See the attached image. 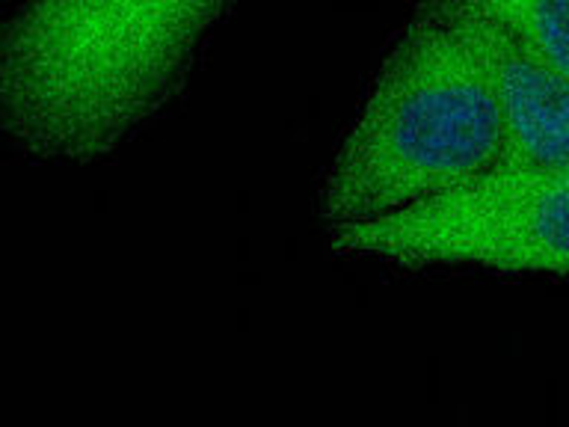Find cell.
<instances>
[{
  "label": "cell",
  "mask_w": 569,
  "mask_h": 427,
  "mask_svg": "<svg viewBox=\"0 0 569 427\" xmlns=\"http://www.w3.org/2000/svg\"><path fill=\"white\" fill-rule=\"evenodd\" d=\"M505 119L457 0H416L391 39L323 185L327 229L380 220L501 163Z\"/></svg>",
  "instance_id": "7a4b0ae2"
},
{
  "label": "cell",
  "mask_w": 569,
  "mask_h": 427,
  "mask_svg": "<svg viewBox=\"0 0 569 427\" xmlns=\"http://www.w3.org/2000/svg\"><path fill=\"white\" fill-rule=\"evenodd\" d=\"M487 62L505 119L507 167H569V78L542 62L507 27L471 0H457Z\"/></svg>",
  "instance_id": "277c9868"
},
{
  "label": "cell",
  "mask_w": 569,
  "mask_h": 427,
  "mask_svg": "<svg viewBox=\"0 0 569 427\" xmlns=\"http://www.w3.org/2000/svg\"><path fill=\"white\" fill-rule=\"evenodd\" d=\"M327 231L341 256L400 267L569 276V167L498 163L439 199Z\"/></svg>",
  "instance_id": "3957f363"
},
{
  "label": "cell",
  "mask_w": 569,
  "mask_h": 427,
  "mask_svg": "<svg viewBox=\"0 0 569 427\" xmlns=\"http://www.w3.org/2000/svg\"><path fill=\"white\" fill-rule=\"evenodd\" d=\"M569 78V0H471Z\"/></svg>",
  "instance_id": "5b68a950"
},
{
  "label": "cell",
  "mask_w": 569,
  "mask_h": 427,
  "mask_svg": "<svg viewBox=\"0 0 569 427\" xmlns=\"http://www.w3.org/2000/svg\"><path fill=\"white\" fill-rule=\"evenodd\" d=\"M231 0H18L0 18V131L36 158L113 155L190 78Z\"/></svg>",
  "instance_id": "6da1fadb"
}]
</instances>
